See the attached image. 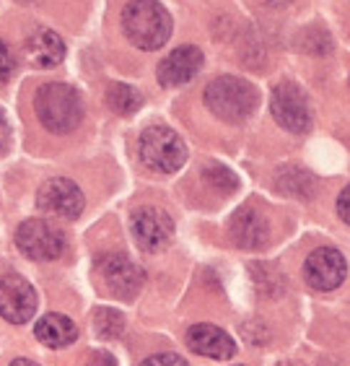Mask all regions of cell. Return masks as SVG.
<instances>
[{"instance_id":"1","label":"cell","mask_w":350,"mask_h":366,"mask_svg":"<svg viewBox=\"0 0 350 366\" xmlns=\"http://www.w3.org/2000/svg\"><path fill=\"white\" fill-rule=\"evenodd\" d=\"M171 16L159 0H130L122 8V31L138 49L154 52L171 36Z\"/></svg>"},{"instance_id":"2","label":"cell","mask_w":350,"mask_h":366,"mask_svg":"<svg viewBox=\"0 0 350 366\" xmlns=\"http://www.w3.org/2000/svg\"><path fill=\"white\" fill-rule=\"evenodd\" d=\"M34 112L49 133H73L84 120V99L68 84H44L34 94Z\"/></svg>"},{"instance_id":"3","label":"cell","mask_w":350,"mask_h":366,"mask_svg":"<svg viewBox=\"0 0 350 366\" xmlns=\"http://www.w3.org/2000/svg\"><path fill=\"white\" fill-rule=\"evenodd\" d=\"M205 104L218 120L239 125L252 117L259 104V94L244 78L221 76L205 86Z\"/></svg>"},{"instance_id":"4","label":"cell","mask_w":350,"mask_h":366,"mask_svg":"<svg viewBox=\"0 0 350 366\" xmlns=\"http://www.w3.org/2000/svg\"><path fill=\"white\" fill-rule=\"evenodd\" d=\"M140 162L159 174H174L187 162V146L166 125H151L140 135Z\"/></svg>"},{"instance_id":"5","label":"cell","mask_w":350,"mask_h":366,"mask_svg":"<svg viewBox=\"0 0 350 366\" xmlns=\"http://www.w3.org/2000/svg\"><path fill=\"white\" fill-rule=\"evenodd\" d=\"M16 247L29 260H57L65 252V234L42 219H29L16 229Z\"/></svg>"},{"instance_id":"6","label":"cell","mask_w":350,"mask_h":366,"mask_svg":"<svg viewBox=\"0 0 350 366\" xmlns=\"http://www.w3.org/2000/svg\"><path fill=\"white\" fill-rule=\"evenodd\" d=\"M270 109L280 127H286L288 133H309L311 127V112H309V99L301 92V86L294 81H283L273 89L270 97Z\"/></svg>"},{"instance_id":"7","label":"cell","mask_w":350,"mask_h":366,"mask_svg":"<svg viewBox=\"0 0 350 366\" xmlns=\"http://www.w3.org/2000/svg\"><path fill=\"white\" fill-rule=\"evenodd\" d=\"M130 229H133V239L146 252H159L174 237V221H171V216L166 211H161V208H156V205L138 208L133 213Z\"/></svg>"},{"instance_id":"8","label":"cell","mask_w":350,"mask_h":366,"mask_svg":"<svg viewBox=\"0 0 350 366\" xmlns=\"http://www.w3.org/2000/svg\"><path fill=\"white\" fill-rule=\"evenodd\" d=\"M96 270L101 283L106 286V291H112L119 299H133L143 289V281H146L143 270L127 254H119V252L104 254L96 262Z\"/></svg>"},{"instance_id":"9","label":"cell","mask_w":350,"mask_h":366,"mask_svg":"<svg viewBox=\"0 0 350 366\" xmlns=\"http://www.w3.org/2000/svg\"><path fill=\"white\" fill-rule=\"evenodd\" d=\"M36 291L26 278L16 273L0 275V317L6 322L24 325L34 317Z\"/></svg>"},{"instance_id":"10","label":"cell","mask_w":350,"mask_h":366,"mask_svg":"<svg viewBox=\"0 0 350 366\" xmlns=\"http://www.w3.org/2000/svg\"><path fill=\"white\" fill-rule=\"evenodd\" d=\"M36 205L47 211L49 216H57V219H78L84 213V192L76 182H70L65 177H55V179H47V182L39 187L36 192Z\"/></svg>"},{"instance_id":"11","label":"cell","mask_w":350,"mask_h":366,"mask_svg":"<svg viewBox=\"0 0 350 366\" xmlns=\"http://www.w3.org/2000/svg\"><path fill=\"white\" fill-rule=\"evenodd\" d=\"M304 275H306V283L311 289L332 291L345 281L348 262H345L343 252L335 249V247H316L314 252L306 257Z\"/></svg>"},{"instance_id":"12","label":"cell","mask_w":350,"mask_h":366,"mask_svg":"<svg viewBox=\"0 0 350 366\" xmlns=\"http://www.w3.org/2000/svg\"><path fill=\"white\" fill-rule=\"evenodd\" d=\"M203 60H205L203 52H200L197 47H192V44L176 47L171 55H166L161 63H159V71H156L159 84L166 86V89L187 84V81H192V78L200 73Z\"/></svg>"},{"instance_id":"13","label":"cell","mask_w":350,"mask_h":366,"mask_svg":"<svg viewBox=\"0 0 350 366\" xmlns=\"http://www.w3.org/2000/svg\"><path fill=\"white\" fill-rule=\"evenodd\" d=\"M231 239L236 247L241 249H262V247L270 242V226H267V219L257 208L252 205H244L234 213L231 219Z\"/></svg>"},{"instance_id":"14","label":"cell","mask_w":350,"mask_h":366,"mask_svg":"<svg viewBox=\"0 0 350 366\" xmlns=\"http://www.w3.org/2000/svg\"><path fill=\"white\" fill-rule=\"evenodd\" d=\"M187 345L195 353L205 356V359L226 361L236 353V343L226 330L216 327V325H195L187 330Z\"/></svg>"},{"instance_id":"15","label":"cell","mask_w":350,"mask_h":366,"mask_svg":"<svg viewBox=\"0 0 350 366\" xmlns=\"http://www.w3.org/2000/svg\"><path fill=\"white\" fill-rule=\"evenodd\" d=\"M24 52L36 68H57L65 60V42L52 29H36L26 36Z\"/></svg>"},{"instance_id":"16","label":"cell","mask_w":350,"mask_h":366,"mask_svg":"<svg viewBox=\"0 0 350 366\" xmlns=\"http://www.w3.org/2000/svg\"><path fill=\"white\" fill-rule=\"evenodd\" d=\"M36 340L47 348H65V345L76 343L78 327L73 320H68L65 315H47L36 322L34 327Z\"/></svg>"},{"instance_id":"17","label":"cell","mask_w":350,"mask_h":366,"mask_svg":"<svg viewBox=\"0 0 350 366\" xmlns=\"http://www.w3.org/2000/svg\"><path fill=\"white\" fill-rule=\"evenodd\" d=\"M106 104H109V109L117 114H122V117H127V114H135L140 109V104H143V97L138 94V89H133V86L127 84H112L109 89H106Z\"/></svg>"},{"instance_id":"18","label":"cell","mask_w":350,"mask_h":366,"mask_svg":"<svg viewBox=\"0 0 350 366\" xmlns=\"http://www.w3.org/2000/svg\"><path fill=\"white\" fill-rule=\"evenodd\" d=\"M278 190L296 197H311L314 195V179L299 167H288V169L278 172Z\"/></svg>"},{"instance_id":"19","label":"cell","mask_w":350,"mask_h":366,"mask_svg":"<svg viewBox=\"0 0 350 366\" xmlns=\"http://www.w3.org/2000/svg\"><path fill=\"white\" fill-rule=\"evenodd\" d=\"M203 179L213 190L224 192V195H229V192H234L239 187V177L224 164H208L203 169Z\"/></svg>"},{"instance_id":"20","label":"cell","mask_w":350,"mask_h":366,"mask_svg":"<svg viewBox=\"0 0 350 366\" xmlns=\"http://www.w3.org/2000/svg\"><path fill=\"white\" fill-rule=\"evenodd\" d=\"M252 278L259 294L275 296L283 291V278H280V273L273 265H252Z\"/></svg>"},{"instance_id":"21","label":"cell","mask_w":350,"mask_h":366,"mask_svg":"<svg viewBox=\"0 0 350 366\" xmlns=\"http://www.w3.org/2000/svg\"><path fill=\"white\" fill-rule=\"evenodd\" d=\"M94 325L101 338H119V332L125 330V320L117 310H99Z\"/></svg>"},{"instance_id":"22","label":"cell","mask_w":350,"mask_h":366,"mask_svg":"<svg viewBox=\"0 0 350 366\" xmlns=\"http://www.w3.org/2000/svg\"><path fill=\"white\" fill-rule=\"evenodd\" d=\"M16 65H19V60H16L11 44H6L3 39H0V84H6L8 78L14 76Z\"/></svg>"},{"instance_id":"23","label":"cell","mask_w":350,"mask_h":366,"mask_svg":"<svg viewBox=\"0 0 350 366\" xmlns=\"http://www.w3.org/2000/svg\"><path fill=\"white\" fill-rule=\"evenodd\" d=\"M140 366H189L182 356H176V353H156L151 359H146Z\"/></svg>"},{"instance_id":"24","label":"cell","mask_w":350,"mask_h":366,"mask_svg":"<svg viewBox=\"0 0 350 366\" xmlns=\"http://www.w3.org/2000/svg\"><path fill=\"white\" fill-rule=\"evenodd\" d=\"M8 146H11V125H8L6 112L0 109V156L6 154Z\"/></svg>"},{"instance_id":"25","label":"cell","mask_w":350,"mask_h":366,"mask_svg":"<svg viewBox=\"0 0 350 366\" xmlns=\"http://www.w3.org/2000/svg\"><path fill=\"white\" fill-rule=\"evenodd\" d=\"M337 213H340V219L350 226V184L340 192V197H337Z\"/></svg>"},{"instance_id":"26","label":"cell","mask_w":350,"mask_h":366,"mask_svg":"<svg viewBox=\"0 0 350 366\" xmlns=\"http://www.w3.org/2000/svg\"><path fill=\"white\" fill-rule=\"evenodd\" d=\"M89 366H117V361H114L112 353L96 351V353L91 356V361H89Z\"/></svg>"},{"instance_id":"27","label":"cell","mask_w":350,"mask_h":366,"mask_svg":"<svg viewBox=\"0 0 350 366\" xmlns=\"http://www.w3.org/2000/svg\"><path fill=\"white\" fill-rule=\"evenodd\" d=\"M11 366H39L36 361H31V359H16Z\"/></svg>"},{"instance_id":"28","label":"cell","mask_w":350,"mask_h":366,"mask_svg":"<svg viewBox=\"0 0 350 366\" xmlns=\"http://www.w3.org/2000/svg\"><path fill=\"white\" fill-rule=\"evenodd\" d=\"M267 6H286V3H291V0H265Z\"/></svg>"},{"instance_id":"29","label":"cell","mask_w":350,"mask_h":366,"mask_svg":"<svg viewBox=\"0 0 350 366\" xmlns=\"http://www.w3.org/2000/svg\"><path fill=\"white\" fill-rule=\"evenodd\" d=\"M19 3H31V0H19Z\"/></svg>"}]
</instances>
